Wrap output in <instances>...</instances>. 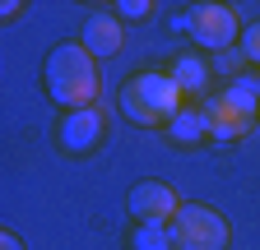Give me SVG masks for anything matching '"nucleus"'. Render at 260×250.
Listing matches in <instances>:
<instances>
[{"label":"nucleus","instance_id":"obj_1","mask_svg":"<svg viewBox=\"0 0 260 250\" xmlns=\"http://www.w3.org/2000/svg\"><path fill=\"white\" fill-rule=\"evenodd\" d=\"M42 79H47V98L65 111H84L93 107L98 98V56L84 47V42H60L47 65H42Z\"/></svg>","mask_w":260,"mask_h":250},{"label":"nucleus","instance_id":"obj_2","mask_svg":"<svg viewBox=\"0 0 260 250\" xmlns=\"http://www.w3.org/2000/svg\"><path fill=\"white\" fill-rule=\"evenodd\" d=\"M181 98H186V93L177 88L172 74L144 70V74H135V79L121 88V111L135 120V125H172V116L186 107Z\"/></svg>","mask_w":260,"mask_h":250},{"label":"nucleus","instance_id":"obj_3","mask_svg":"<svg viewBox=\"0 0 260 250\" xmlns=\"http://www.w3.org/2000/svg\"><path fill=\"white\" fill-rule=\"evenodd\" d=\"M205 116H209V139H218V144L242 139L260 116V84L255 79H233L223 93H214L205 102Z\"/></svg>","mask_w":260,"mask_h":250},{"label":"nucleus","instance_id":"obj_4","mask_svg":"<svg viewBox=\"0 0 260 250\" xmlns=\"http://www.w3.org/2000/svg\"><path fill=\"white\" fill-rule=\"evenodd\" d=\"M168 232H172V250H228V241H233L228 218L209 204H181Z\"/></svg>","mask_w":260,"mask_h":250},{"label":"nucleus","instance_id":"obj_5","mask_svg":"<svg viewBox=\"0 0 260 250\" xmlns=\"http://www.w3.org/2000/svg\"><path fill=\"white\" fill-rule=\"evenodd\" d=\"M177 33H186L190 42H200L209 51H228L237 37H242V23H237V10L233 5H214V0H205V5H190L172 19Z\"/></svg>","mask_w":260,"mask_h":250},{"label":"nucleus","instance_id":"obj_6","mask_svg":"<svg viewBox=\"0 0 260 250\" xmlns=\"http://www.w3.org/2000/svg\"><path fill=\"white\" fill-rule=\"evenodd\" d=\"M125 209L135 213V223H158V227H168L172 218H177V209H181V199H177L172 185H162V181H140L135 190L125 195Z\"/></svg>","mask_w":260,"mask_h":250},{"label":"nucleus","instance_id":"obj_7","mask_svg":"<svg viewBox=\"0 0 260 250\" xmlns=\"http://www.w3.org/2000/svg\"><path fill=\"white\" fill-rule=\"evenodd\" d=\"M60 148L65 153H88L98 139H103V111L98 107H84V111H65L60 120Z\"/></svg>","mask_w":260,"mask_h":250},{"label":"nucleus","instance_id":"obj_8","mask_svg":"<svg viewBox=\"0 0 260 250\" xmlns=\"http://www.w3.org/2000/svg\"><path fill=\"white\" fill-rule=\"evenodd\" d=\"M121 42H125V33H121V19L116 14H88V23H84V47L93 56H116Z\"/></svg>","mask_w":260,"mask_h":250},{"label":"nucleus","instance_id":"obj_9","mask_svg":"<svg viewBox=\"0 0 260 250\" xmlns=\"http://www.w3.org/2000/svg\"><path fill=\"white\" fill-rule=\"evenodd\" d=\"M168 135H172V144H200V139H209V116H205V107H181L172 116V125H168Z\"/></svg>","mask_w":260,"mask_h":250},{"label":"nucleus","instance_id":"obj_10","mask_svg":"<svg viewBox=\"0 0 260 250\" xmlns=\"http://www.w3.org/2000/svg\"><path fill=\"white\" fill-rule=\"evenodd\" d=\"M172 79H177L181 93H205L209 88V65L200 56H177L172 60Z\"/></svg>","mask_w":260,"mask_h":250},{"label":"nucleus","instance_id":"obj_11","mask_svg":"<svg viewBox=\"0 0 260 250\" xmlns=\"http://www.w3.org/2000/svg\"><path fill=\"white\" fill-rule=\"evenodd\" d=\"M130 250H172V232L158 223H140L130 232Z\"/></svg>","mask_w":260,"mask_h":250},{"label":"nucleus","instance_id":"obj_12","mask_svg":"<svg viewBox=\"0 0 260 250\" xmlns=\"http://www.w3.org/2000/svg\"><path fill=\"white\" fill-rule=\"evenodd\" d=\"M242 56L251 60V65H260V19H255L246 33H242Z\"/></svg>","mask_w":260,"mask_h":250},{"label":"nucleus","instance_id":"obj_13","mask_svg":"<svg viewBox=\"0 0 260 250\" xmlns=\"http://www.w3.org/2000/svg\"><path fill=\"white\" fill-rule=\"evenodd\" d=\"M116 14L121 19H144V14H153V5H149V0H121Z\"/></svg>","mask_w":260,"mask_h":250},{"label":"nucleus","instance_id":"obj_14","mask_svg":"<svg viewBox=\"0 0 260 250\" xmlns=\"http://www.w3.org/2000/svg\"><path fill=\"white\" fill-rule=\"evenodd\" d=\"M0 250H23V241L14 232H0Z\"/></svg>","mask_w":260,"mask_h":250}]
</instances>
